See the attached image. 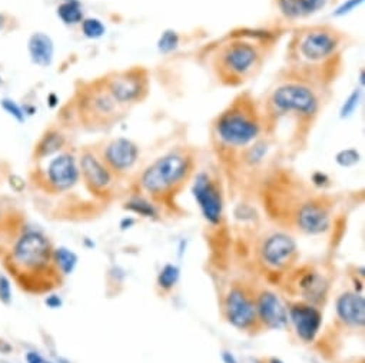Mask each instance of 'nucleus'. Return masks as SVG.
<instances>
[{"mask_svg": "<svg viewBox=\"0 0 365 363\" xmlns=\"http://www.w3.org/2000/svg\"><path fill=\"white\" fill-rule=\"evenodd\" d=\"M53 246L49 238L38 229L24 231L12 243L6 255L8 269L18 278L25 279V285L31 280H39L53 266ZM58 273V272H56Z\"/></svg>", "mask_w": 365, "mask_h": 363, "instance_id": "obj_1", "label": "nucleus"}, {"mask_svg": "<svg viewBox=\"0 0 365 363\" xmlns=\"http://www.w3.org/2000/svg\"><path fill=\"white\" fill-rule=\"evenodd\" d=\"M194 159L185 150H170L150 164L139 177L140 189L153 199H162L178 191L191 177Z\"/></svg>", "mask_w": 365, "mask_h": 363, "instance_id": "obj_2", "label": "nucleus"}, {"mask_svg": "<svg viewBox=\"0 0 365 363\" xmlns=\"http://www.w3.org/2000/svg\"><path fill=\"white\" fill-rule=\"evenodd\" d=\"M262 120L252 100L241 98L228 106L214 122V135L221 146L244 149L259 139Z\"/></svg>", "mask_w": 365, "mask_h": 363, "instance_id": "obj_3", "label": "nucleus"}, {"mask_svg": "<svg viewBox=\"0 0 365 363\" xmlns=\"http://www.w3.org/2000/svg\"><path fill=\"white\" fill-rule=\"evenodd\" d=\"M267 107L274 117L297 116L309 120L318 115L321 99L317 90L304 82H284L271 92Z\"/></svg>", "mask_w": 365, "mask_h": 363, "instance_id": "obj_4", "label": "nucleus"}, {"mask_svg": "<svg viewBox=\"0 0 365 363\" xmlns=\"http://www.w3.org/2000/svg\"><path fill=\"white\" fill-rule=\"evenodd\" d=\"M261 59V49L254 42L235 39L220 49L217 69L220 75L230 82L242 80L258 68Z\"/></svg>", "mask_w": 365, "mask_h": 363, "instance_id": "obj_5", "label": "nucleus"}, {"mask_svg": "<svg viewBox=\"0 0 365 363\" xmlns=\"http://www.w3.org/2000/svg\"><path fill=\"white\" fill-rule=\"evenodd\" d=\"M341 46L339 35L329 28H311L298 38V58L307 63H324L338 53Z\"/></svg>", "mask_w": 365, "mask_h": 363, "instance_id": "obj_6", "label": "nucleus"}, {"mask_svg": "<svg viewBox=\"0 0 365 363\" xmlns=\"http://www.w3.org/2000/svg\"><path fill=\"white\" fill-rule=\"evenodd\" d=\"M191 194L202 218L211 225L218 226L224 219V195L218 182L208 173L200 172L194 176Z\"/></svg>", "mask_w": 365, "mask_h": 363, "instance_id": "obj_7", "label": "nucleus"}, {"mask_svg": "<svg viewBox=\"0 0 365 363\" xmlns=\"http://www.w3.org/2000/svg\"><path fill=\"white\" fill-rule=\"evenodd\" d=\"M81 180L78 157L68 150H63L52 157L43 172V182L49 192L63 194L72 191Z\"/></svg>", "mask_w": 365, "mask_h": 363, "instance_id": "obj_8", "label": "nucleus"}, {"mask_svg": "<svg viewBox=\"0 0 365 363\" xmlns=\"http://www.w3.org/2000/svg\"><path fill=\"white\" fill-rule=\"evenodd\" d=\"M225 319L238 330H254L259 326L255 298L244 286H232L224 300Z\"/></svg>", "mask_w": 365, "mask_h": 363, "instance_id": "obj_9", "label": "nucleus"}, {"mask_svg": "<svg viewBox=\"0 0 365 363\" xmlns=\"http://www.w3.org/2000/svg\"><path fill=\"white\" fill-rule=\"evenodd\" d=\"M105 88L119 106H128L140 102L148 95L149 80L142 69H129L108 78Z\"/></svg>", "mask_w": 365, "mask_h": 363, "instance_id": "obj_10", "label": "nucleus"}, {"mask_svg": "<svg viewBox=\"0 0 365 363\" xmlns=\"http://www.w3.org/2000/svg\"><path fill=\"white\" fill-rule=\"evenodd\" d=\"M81 179L86 188L95 195H106L109 194L110 188L113 186V177L115 174L102 160L101 154L96 152L86 149L78 157Z\"/></svg>", "mask_w": 365, "mask_h": 363, "instance_id": "obj_11", "label": "nucleus"}, {"mask_svg": "<svg viewBox=\"0 0 365 363\" xmlns=\"http://www.w3.org/2000/svg\"><path fill=\"white\" fill-rule=\"evenodd\" d=\"M297 256V242L294 241V238L282 232L269 235L261 246V259L271 269H287L295 262Z\"/></svg>", "mask_w": 365, "mask_h": 363, "instance_id": "obj_12", "label": "nucleus"}, {"mask_svg": "<svg viewBox=\"0 0 365 363\" xmlns=\"http://www.w3.org/2000/svg\"><path fill=\"white\" fill-rule=\"evenodd\" d=\"M138 144L128 137H115L109 140L101 152L102 160L113 174L128 173L139 159Z\"/></svg>", "mask_w": 365, "mask_h": 363, "instance_id": "obj_13", "label": "nucleus"}, {"mask_svg": "<svg viewBox=\"0 0 365 363\" xmlns=\"http://www.w3.org/2000/svg\"><path fill=\"white\" fill-rule=\"evenodd\" d=\"M288 322L292 323L297 336L302 342L311 343L321 330L322 313L318 306L301 300L288 307Z\"/></svg>", "mask_w": 365, "mask_h": 363, "instance_id": "obj_14", "label": "nucleus"}, {"mask_svg": "<svg viewBox=\"0 0 365 363\" xmlns=\"http://www.w3.org/2000/svg\"><path fill=\"white\" fill-rule=\"evenodd\" d=\"M255 306L259 326L279 330L288 325V309L274 292L262 290L258 293L255 296Z\"/></svg>", "mask_w": 365, "mask_h": 363, "instance_id": "obj_15", "label": "nucleus"}, {"mask_svg": "<svg viewBox=\"0 0 365 363\" xmlns=\"http://www.w3.org/2000/svg\"><path fill=\"white\" fill-rule=\"evenodd\" d=\"M297 226L307 235H321L329 229V209L319 201L304 202L295 214Z\"/></svg>", "mask_w": 365, "mask_h": 363, "instance_id": "obj_16", "label": "nucleus"}, {"mask_svg": "<svg viewBox=\"0 0 365 363\" xmlns=\"http://www.w3.org/2000/svg\"><path fill=\"white\" fill-rule=\"evenodd\" d=\"M338 319L349 327H362L365 325V299L358 292H344L335 303Z\"/></svg>", "mask_w": 365, "mask_h": 363, "instance_id": "obj_17", "label": "nucleus"}, {"mask_svg": "<svg viewBox=\"0 0 365 363\" xmlns=\"http://www.w3.org/2000/svg\"><path fill=\"white\" fill-rule=\"evenodd\" d=\"M82 106L85 113L88 116H92L95 120H108L110 117H115L118 110L122 107L110 96L105 85L103 88L92 89L91 92H88L83 98Z\"/></svg>", "mask_w": 365, "mask_h": 363, "instance_id": "obj_18", "label": "nucleus"}, {"mask_svg": "<svg viewBox=\"0 0 365 363\" xmlns=\"http://www.w3.org/2000/svg\"><path fill=\"white\" fill-rule=\"evenodd\" d=\"M297 289L302 295L304 300L318 306L322 303L328 293V282L319 272L308 270L297 279Z\"/></svg>", "mask_w": 365, "mask_h": 363, "instance_id": "obj_19", "label": "nucleus"}, {"mask_svg": "<svg viewBox=\"0 0 365 363\" xmlns=\"http://www.w3.org/2000/svg\"><path fill=\"white\" fill-rule=\"evenodd\" d=\"M28 53L35 66L49 68L55 59V42L45 32H35L28 41Z\"/></svg>", "mask_w": 365, "mask_h": 363, "instance_id": "obj_20", "label": "nucleus"}, {"mask_svg": "<svg viewBox=\"0 0 365 363\" xmlns=\"http://www.w3.org/2000/svg\"><path fill=\"white\" fill-rule=\"evenodd\" d=\"M328 0H277L279 14L288 21H297L318 14Z\"/></svg>", "mask_w": 365, "mask_h": 363, "instance_id": "obj_21", "label": "nucleus"}, {"mask_svg": "<svg viewBox=\"0 0 365 363\" xmlns=\"http://www.w3.org/2000/svg\"><path fill=\"white\" fill-rule=\"evenodd\" d=\"M68 140L65 133L58 127H51L43 132L41 139L35 144V160L49 159L65 150Z\"/></svg>", "mask_w": 365, "mask_h": 363, "instance_id": "obj_22", "label": "nucleus"}, {"mask_svg": "<svg viewBox=\"0 0 365 363\" xmlns=\"http://www.w3.org/2000/svg\"><path fill=\"white\" fill-rule=\"evenodd\" d=\"M52 259H53V266L61 278L71 276L79 263V256L66 246L53 248Z\"/></svg>", "mask_w": 365, "mask_h": 363, "instance_id": "obj_23", "label": "nucleus"}, {"mask_svg": "<svg viewBox=\"0 0 365 363\" xmlns=\"http://www.w3.org/2000/svg\"><path fill=\"white\" fill-rule=\"evenodd\" d=\"M59 21L66 26H78L86 18L81 0H65L56 9Z\"/></svg>", "mask_w": 365, "mask_h": 363, "instance_id": "obj_24", "label": "nucleus"}, {"mask_svg": "<svg viewBox=\"0 0 365 363\" xmlns=\"http://www.w3.org/2000/svg\"><path fill=\"white\" fill-rule=\"evenodd\" d=\"M123 208L128 212H130L136 216H140V218H146V219H156L159 216L158 206L152 201H149L146 198H140V196L129 199Z\"/></svg>", "mask_w": 365, "mask_h": 363, "instance_id": "obj_25", "label": "nucleus"}, {"mask_svg": "<svg viewBox=\"0 0 365 363\" xmlns=\"http://www.w3.org/2000/svg\"><path fill=\"white\" fill-rule=\"evenodd\" d=\"M179 278H180V269L176 265L166 263L158 273L156 285L163 292H169L176 286V283L179 282Z\"/></svg>", "mask_w": 365, "mask_h": 363, "instance_id": "obj_26", "label": "nucleus"}, {"mask_svg": "<svg viewBox=\"0 0 365 363\" xmlns=\"http://www.w3.org/2000/svg\"><path fill=\"white\" fill-rule=\"evenodd\" d=\"M180 45V36L176 31L173 29H165L159 38H158V42H156V49L160 55L163 56H169L172 55L173 52L178 51Z\"/></svg>", "mask_w": 365, "mask_h": 363, "instance_id": "obj_27", "label": "nucleus"}, {"mask_svg": "<svg viewBox=\"0 0 365 363\" xmlns=\"http://www.w3.org/2000/svg\"><path fill=\"white\" fill-rule=\"evenodd\" d=\"M79 26L82 35L89 41H98L106 35V25L99 18H85Z\"/></svg>", "mask_w": 365, "mask_h": 363, "instance_id": "obj_28", "label": "nucleus"}, {"mask_svg": "<svg viewBox=\"0 0 365 363\" xmlns=\"http://www.w3.org/2000/svg\"><path fill=\"white\" fill-rule=\"evenodd\" d=\"M362 102V89L361 88H355L341 103L339 107V117L341 119H349L351 116H354V113L358 110L359 105Z\"/></svg>", "mask_w": 365, "mask_h": 363, "instance_id": "obj_29", "label": "nucleus"}, {"mask_svg": "<svg viewBox=\"0 0 365 363\" xmlns=\"http://www.w3.org/2000/svg\"><path fill=\"white\" fill-rule=\"evenodd\" d=\"M268 152V144L264 140H257L254 142L251 146L247 147V154H245V160L250 164H257L259 162H262V159L265 157Z\"/></svg>", "mask_w": 365, "mask_h": 363, "instance_id": "obj_30", "label": "nucleus"}, {"mask_svg": "<svg viewBox=\"0 0 365 363\" xmlns=\"http://www.w3.org/2000/svg\"><path fill=\"white\" fill-rule=\"evenodd\" d=\"M0 106H2V109L11 116L14 117L16 122L19 123H24L26 120V113H25V109L14 99H9V98H5L0 100Z\"/></svg>", "mask_w": 365, "mask_h": 363, "instance_id": "obj_31", "label": "nucleus"}, {"mask_svg": "<svg viewBox=\"0 0 365 363\" xmlns=\"http://www.w3.org/2000/svg\"><path fill=\"white\" fill-rule=\"evenodd\" d=\"M359 159H361V154L354 147L342 149L335 154V162L341 167H352L359 162Z\"/></svg>", "mask_w": 365, "mask_h": 363, "instance_id": "obj_32", "label": "nucleus"}, {"mask_svg": "<svg viewBox=\"0 0 365 363\" xmlns=\"http://www.w3.org/2000/svg\"><path fill=\"white\" fill-rule=\"evenodd\" d=\"M12 302H14L12 279L5 273H0V303L5 306H11Z\"/></svg>", "mask_w": 365, "mask_h": 363, "instance_id": "obj_33", "label": "nucleus"}, {"mask_svg": "<svg viewBox=\"0 0 365 363\" xmlns=\"http://www.w3.org/2000/svg\"><path fill=\"white\" fill-rule=\"evenodd\" d=\"M364 2L365 0H344L332 12V18H345L358 11L364 5Z\"/></svg>", "mask_w": 365, "mask_h": 363, "instance_id": "obj_34", "label": "nucleus"}, {"mask_svg": "<svg viewBox=\"0 0 365 363\" xmlns=\"http://www.w3.org/2000/svg\"><path fill=\"white\" fill-rule=\"evenodd\" d=\"M25 360H26V363H56V362H52L51 359H48L46 356H43L42 353H39L38 350L26 352Z\"/></svg>", "mask_w": 365, "mask_h": 363, "instance_id": "obj_35", "label": "nucleus"}, {"mask_svg": "<svg viewBox=\"0 0 365 363\" xmlns=\"http://www.w3.org/2000/svg\"><path fill=\"white\" fill-rule=\"evenodd\" d=\"M45 305L49 307V309H61L63 306V300L61 296L58 295H48L45 298Z\"/></svg>", "mask_w": 365, "mask_h": 363, "instance_id": "obj_36", "label": "nucleus"}, {"mask_svg": "<svg viewBox=\"0 0 365 363\" xmlns=\"http://www.w3.org/2000/svg\"><path fill=\"white\" fill-rule=\"evenodd\" d=\"M12 350H14V346L9 342L0 340V353H2V354H9Z\"/></svg>", "mask_w": 365, "mask_h": 363, "instance_id": "obj_37", "label": "nucleus"}, {"mask_svg": "<svg viewBox=\"0 0 365 363\" xmlns=\"http://www.w3.org/2000/svg\"><path fill=\"white\" fill-rule=\"evenodd\" d=\"M222 360H224V363H240L238 359L235 357V354L231 352H222Z\"/></svg>", "mask_w": 365, "mask_h": 363, "instance_id": "obj_38", "label": "nucleus"}, {"mask_svg": "<svg viewBox=\"0 0 365 363\" xmlns=\"http://www.w3.org/2000/svg\"><path fill=\"white\" fill-rule=\"evenodd\" d=\"M135 225V221L132 219V218H125L123 221H122V223H120V228L125 231V229H129L130 226H133Z\"/></svg>", "mask_w": 365, "mask_h": 363, "instance_id": "obj_39", "label": "nucleus"}, {"mask_svg": "<svg viewBox=\"0 0 365 363\" xmlns=\"http://www.w3.org/2000/svg\"><path fill=\"white\" fill-rule=\"evenodd\" d=\"M48 100H49V105H51V107H55V106H58V102H59V99H58V96H56L55 93H51V95L48 96Z\"/></svg>", "mask_w": 365, "mask_h": 363, "instance_id": "obj_40", "label": "nucleus"}, {"mask_svg": "<svg viewBox=\"0 0 365 363\" xmlns=\"http://www.w3.org/2000/svg\"><path fill=\"white\" fill-rule=\"evenodd\" d=\"M6 23H8L6 22V16L0 14V31H4L6 28Z\"/></svg>", "mask_w": 365, "mask_h": 363, "instance_id": "obj_41", "label": "nucleus"}, {"mask_svg": "<svg viewBox=\"0 0 365 363\" xmlns=\"http://www.w3.org/2000/svg\"><path fill=\"white\" fill-rule=\"evenodd\" d=\"M364 86H365V73H364V70H361L359 72V88L364 89Z\"/></svg>", "mask_w": 365, "mask_h": 363, "instance_id": "obj_42", "label": "nucleus"}, {"mask_svg": "<svg viewBox=\"0 0 365 363\" xmlns=\"http://www.w3.org/2000/svg\"><path fill=\"white\" fill-rule=\"evenodd\" d=\"M264 363H285V362H282V360L278 359V357H268V359L264 360Z\"/></svg>", "mask_w": 365, "mask_h": 363, "instance_id": "obj_43", "label": "nucleus"}, {"mask_svg": "<svg viewBox=\"0 0 365 363\" xmlns=\"http://www.w3.org/2000/svg\"><path fill=\"white\" fill-rule=\"evenodd\" d=\"M0 363H11L9 360H5V359H2V360H0Z\"/></svg>", "mask_w": 365, "mask_h": 363, "instance_id": "obj_44", "label": "nucleus"}, {"mask_svg": "<svg viewBox=\"0 0 365 363\" xmlns=\"http://www.w3.org/2000/svg\"><path fill=\"white\" fill-rule=\"evenodd\" d=\"M4 83V79H2V76H0V85H2Z\"/></svg>", "mask_w": 365, "mask_h": 363, "instance_id": "obj_45", "label": "nucleus"}, {"mask_svg": "<svg viewBox=\"0 0 365 363\" xmlns=\"http://www.w3.org/2000/svg\"><path fill=\"white\" fill-rule=\"evenodd\" d=\"M62 2H65V0H62Z\"/></svg>", "mask_w": 365, "mask_h": 363, "instance_id": "obj_46", "label": "nucleus"}]
</instances>
